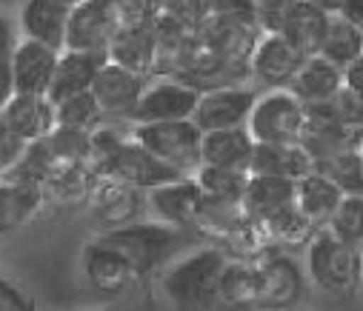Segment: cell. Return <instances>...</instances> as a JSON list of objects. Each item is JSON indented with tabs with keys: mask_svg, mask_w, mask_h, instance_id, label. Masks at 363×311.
Listing matches in <instances>:
<instances>
[{
	"mask_svg": "<svg viewBox=\"0 0 363 311\" xmlns=\"http://www.w3.org/2000/svg\"><path fill=\"white\" fill-rule=\"evenodd\" d=\"M226 260L229 257L218 246H206L180 257L160 277L163 297L172 302L174 311H215L218 280Z\"/></svg>",
	"mask_w": 363,
	"mask_h": 311,
	"instance_id": "6da1fadb",
	"label": "cell"
},
{
	"mask_svg": "<svg viewBox=\"0 0 363 311\" xmlns=\"http://www.w3.org/2000/svg\"><path fill=\"white\" fill-rule=\"evenodd\" d=\"M306 274L323 294L352 297L363 283V254L329 229H318L306 243Z\"/></svg>",
	"mask_w": 363,
	"mask_h": 311,
	"instance_id": "7a4b0ae2",
	"label": "cell"
},
{
	"mask_svg": "<svg viewBox=\"0 0 363 311\" xmlns=\"http://www.w3.org/2000/svg\"><path fill=\"white\" fill-rule=\"evenodd\" d=\"M95 240H101L106 249L121 254L140 283L146 274H152L163 263V257L177 240V232L160 220H138L121 229L101 232Z\"/></svg>",
	"mask_w": 363,
	"mask_h": 311,
	"instance_id": "3957f363",
	"label": "cell"
},
{
	"mask_svg": "<svg viewBox=\"0 0 363 311\" xmlns=\"http://www.w3.org/2000/svg\"><path fill=\"white\" fill-rule=\"evenodd\" d=\"M129 137L184 177H192L201 169V137L203 135L192 120L135 123Z\"/></svg>",
	"mask_w": 363,
	"mask_h": 311,
	"instance_id": "277c9868",
	"label": "cell"
},
{
	"mask_svg": "<svg viewBox=\"0 0 363 311\" xmlns=\"http://www.w3.org/2000/svg\"><path fill=\"white\" fill-rule=\"evenodd\" d=\"M306 126V106L289 89H269L255 97L246 132L255 143H301Z\"/></svg>",
	"mask_w": 363,
	"mask_h": 311,
	"instance_id": "5b68a950",
	"label": "cell"
},
{
	"mask_svg": "<svg viewBox=\"0 0 363 311\" xmlns=\"http://www.w3.org/2000/svg\"><path fill=\"white\" fill-rule=\"evenodd\" d=\"M201 89L189 80L177 77H155L146 80L138 106L132 112V123H172V120H192L195 103Z\"/></svg>",
	"mask_w": 363,
	"mask_h": 311,
	"instance_id": "8992f818",
	"label": "cell"
},
{
	"mask_svg": "<svg viewBox=\"0 0 363 311\" xmlns=\"http://www.w3.org/2000/svg\"><path fill=\"white\" fill-rule=\"evenodd\" d=\"M257 266V311H292L303 297V271L286 254L272 249L255 260Z\"/></svg>",
	"mask_w": 363,
	"mask_h": 311,
	"instance_id": "52a82bcc",
	"label": "cell"
},
{
	"mask_svg": "<svg viewBox=\"0 0 363 311\" xmlns=\"http://www.w3.org/2000/svg\"><path fill=\"white\" fill-rule=\"evenodd\" d=\"M257 91L252 86L229 83V86H212L198 94L192 123L206 132H220V129H240L249 120V112L255 106Z\"/></svg>",
	"mask_w": 363,
	"mask_h": 311,
	"instance_id": "ba28073f",
	"label": "cell"
},
{
	"mask_svg": "<svg viewBox=\"0 0 363 311\" xmlns=\"http://www.w3.org/2000/svg\"><path fill=\"white\" fill-rule=\"evenodd\" d=\"M115 35H118V21L112 0H83V4L69 9L63 49L106 55Z\"/></svg>",
	"mask_w": 363,
	"mask_h": 311,
	"instance_id": "9c48e42d",
	"label": "cell"
},
{
	"mask_svg": "<svg viewBox=\"0 0 363 311\" xmlns=\"http://www.w3.org/2000/svg\"><path fill=\"white\" fill-rule=\"evenodd\" d=\"M98 177H112L123 186H132L138 191H152L157 186H166L172 180H180L184 174L169 169L166 163H160L155 154H149L140 143H135L132 137L123 140V146L106 160V166L98 171Z\"/></svg>",
	"mask_w": 363,
	"mask_h": 311,
	"instance_id": "30bf717a",
	"label": "cell"
},
{
	"mask_svg": "<svg viewBox=\"0 0 363 311\" xmlns=\"http://www.w3.org/2000/svg\"><path fill=\"white\" fill-rule=\"evenodd\" d=\"M303 55L278 32H260L252 55H249V74L263 83L266 89H289L298 69L303 66Z\"/></svg>",
	"mask_w": 363,
	"mask_h": 311,
	"instance_id": "8fae6325",
	"label": "cell"
},
{
	"mask_svg": "<svg viewBox=\"0 0 363 311\" xmlns=\"http://www.w3.org/2000/svg\"><path fill=\"white\" fill-rule=\"evenodd\" d=\"M86 200H89L92 215L98 217V223L104 226V232L138 223L140 215H143V205H146L143 191H138L132 186H123L112 177H95Z\"/></svg>",
	"mask_w": 363,
	"mask_h": 311,
	"instance_id": "7c38bea8",
	"label": "cell"
},
{
	"mask_svg": "<svg viewBox=\"0 0 363 311\" xmlns=\"http://www.w3.org/2000/svg\"><path fill=\"white\" fill-rule=\"evenodd\" d=\"M146 80L149 77L135 74V72L106 60L89 91H92V97L98 100L104 118H126L129 120L135 106H138V97H140Z\"/></svg>",
	"mask_w": 363,
	"mask_h": 311,
	"instance_id": "4fadbf2b",
	"label": "cell"
},
{
	"mask_svg": "<svg viewBox=\"0 0 363 311\" xmlns=\"http://www.w3.org/2000/svg\"><path fill=\"white\" fill-rule=\"evenodd\" d=\"M146 203L152 205L157 220L172 226L174 232H180V229L195 232V220H198V212H201L203 194H201V188L192 177H180V180H172L166 186H157V188L146 191Z\"/></svg>",
	"mask_w": 363,
	"mask_h": 311,
	"instance_id": "5bb4252c",
	"label": "cell"
},
{
	"mask_svg": "<svg viewBox=\"0 0 363 311\" xmlns=\"http://www.w3.org/2000/svg\"><path fill=\"white\" fill-rule=\"evenodd\" d=\"M57 55L55 49L23 38L21 43H15L12 55H9V72H12V83H15V94H38L46 97L55 66H57Z\"/></svg>",
	"mask_w": 363,
	"mask_h": 311,
	"instance_id": "9a60e30c",
	"label": "cell"
},
{
	"mask_svg": "<svg viewBox=\"0 0 363 311\" xmlns=\"http://www.w3.org/2000/svg\"><path fill=\"white\" fill-rule=\"evenodd\" d=\"M80 266H83L86 283L92 285L95 291L109 294V297L126 294V291L138 283V277H135V271L126 266V260H123L121 254H115L112 249H106L101 240L86 243V249H83V254H80Z\"/></svg>",
	"mask_w": 363,
	"mask_h": 311,
	"instance_id": "2e32d148",
	"label": "cell"
},
{
	"mask_svg": "<svg viewBox=\"0 0 363 311\" xmlns=\"http://www.w3.org/2000/svg\"><path fill=\"white\" fill-rule=\"evenodd\" d=\"M104 63H106V55L63 49V52L57 55V66H55V74H52L46 100L55 106V103H60V100H66V97H74V94L89 91Z\"/></svg>",
	"mask_w": 363,
	"mask_h": 311,
	"instance_id": "e0dca14e",
	"label": "cell"
},
{
	"mask_svg": "<svg viewBox=\"0 0 363 311\" xmlns=\"http://www.w3.org/2000/svg\"><path fill=\"white\" fill-rule=\"evenodd\" d=\"M312 171H315V157L306 152L303 143H255L252 149L249 174L286 177L298 183Z\"/></svg>",
	"mask_w": 363,
	"mask_h": 311,
	"instance_id": "ac0fdd59",
	"label": "cell"
},
{
	"mask_svg": "<svg viewBox=\"0 0 363 311\" xmlns=\"http://www.w3.org/2000/svg\"><path fill=\"white\" fill-rule=\"evenodd\" d=\"M0 120L29 146L55 129V106L38 94H12V100L0 109Z\"/></svg>",
	"mask_w": 363,
	"mask_h": 311,
	"instance_id": "d6986e66",
	"label": "cell"
},
{
	"mask_svg": "<svg viewBox=\"0 0 363 311\" xmlns=\"http://www.w3.org/2000/svg\"><path fill=\"white\" fill-rule=\"evenodd\" d=\"M66 21H69V6L63 0H26L21 9L23 35L55 52H63Z\"/></svg>",
	"mask_w": 363,
	"mask_h": 311,
	"instance_id": "ffe728a7",
	"label": "cell"
},
{
	"mask_svg": "<svg viewBox=\"0 0 363 311\" xmlns=\"http://www.w3.org/2000/svg\"><path fill=\"white\" fill-rule=\"evenodd\" d=\"M106 60L115 66H123L135 74L149 77L157 60V32L155 26H135V29H118L106 49Z\"/></svg>",
	"mask_w": 363,
	"mask_h": 311,
	"instance_id": "44dd1931",
	"label": "cell"
},
{
	"mask_svg": "<svg viewBox=\"0 0 363 311\" xmlns=\"http://www.w3.org/2000/svg\"><path fill=\"white\" fill-rule=\"evenodd\" d=\"M252 149H255V140L246 132V126L206 132L201 137V166L232 169V171H246L249 174Z\"/></svg>",
	"mask_w": 363,
	"mask_h": 311,
	"instance_id": "7402d4cb",
	"label": "cell"
},
{
	"mask_svg": "<svg viewBox=\"0 0 363 311\" xmlns=\"http://www.w3.org/2000/svg\"><path fill=\"white\" fill-rule=\"evenodd\" d=\"M218 308L257 311V266L255 260H226L218 280Z\"/></svg>",
	"mask_w": 363,
	"mask_h": 311,
	"instance_id": "603a6c76",
	"label": "cell"
},
{
	"mask_svg": "<svg viewBox=\"0 0 363 311\" xmlns=\"http://www.w3.org/2000/svg\"><path fill=\"white\" fill-rule=\"evenodd\" d=\"M340 200H343L340 188L320 171H312L295 183V205L315 229H326Z\"/></svg>",
	"mask_w": 363,
	"mask_h": 311,
	"instance_id": "cb8c5ba5",
	"label": "cell"
},
{
	"mask_svg": "<svg viewBox=\"0 0 363 311\" xmlns=\"http://www.w3.org/2000/svg\"><path fill=\"white\" fill-rule=\"evenodd\" d=\"M343 86V72L323 60L320 55L306 57L303 66L298 69L295 80L289 83V91L303 103V106H318L335 97V91Z\"/></svg>",
	"mask_w": 363,
	"mask_h": 311,
	"instance_id": "d4e9b609",
	"label": "cell"
},
{
	"mask_svg": "<svg viewBox=\"0 0 363 311\" xmlns=\"http://www.w3.org/2000/svg\"><path fill=\"white\" fill-rule=\"evenodd\" d=\"M326 21H329V15H323L312 4H306V0H295V6L284 18V26H281L278 35H284L303 57H315L320 52L323 35H326Z\"/></svg>",
	"mask_w": 363,
	"mask_h": 311,
	"instance_id": "484cf974",
	"label": "cell"
},
{
	"mask_svg": "<svg viewBox=\"0 0 363 311\" xmlns=\"http://www.w3.org/2000/svg\"><path fill=\"white\" fill-rule=\"evenodd\" d=\"M295 200V183L286 177H266V174H249L246 191H243V212L252 220H263L266 215L284 209Z\"/></svg>",
	"mask_w": 363,
	"mask_h": 311,
	"instance_id": "4316f807",
	"label": "cell"
},
{
	"mask_svg": "<svg viewBox=\"0 0 363 311\" xmlns=\"http://www.w3.org/2000/svg\"><path fill=\"white\" fill-rule=\"evenodd\" d=\"M257 226L263 229V234H266L269 246H272V249H278V251L306 246V243L312 240V234L318 232V229H315V226L301 215V209L295 205V200H292V203H286L284 209L266 215L263 220H257Z\"/></svg>",
	"mask_w": 363,
	"mask_h": 311,
	"instance_id": "83f0119b",
	"label": "cell"
},
{
	"mask_svg": "<svg viewBox=\"0 0 363 311\" xmlns=\"http://www.w3.org/2000/svg\"><path fill=\"white\" fill-rule=\"evenodd\" d=\"M43 191L0 180V234H12L29 226L43 209Z\"/></svg>",
	"mask_w": 363,
	"mask_h": 311,
	"instance_id": "f1b7e54d",
	"label": "cell"
},
{
	"mask_svg": "<svg viewBox=\"0 0 363 311\" xmlns=\"http://www.w3.org/2000/svg\"><path fill=\"white\" fill-rule=\"evenodd\" d=\"M318 55L332 66H337L340 72L349 69L357 57H363V29L343 15H329L326 35Z\"/></svg>",
	"mask_w": 363,
	"mask_h": 311,
	"instance_id": "f546056e",
	"label": "cell"
},
{
	"mask_svg": "<svg viewBox=\"0 0 363 311\" xmlns=\"http://www.w3.org/2000/svg\"><path fill=\"white\" fill-rule=\"evenodd\" d=\"M315 171H320L323 177H329V180L340 188L343 197L363 194V160H360V146L318 160V163H315Z\"/></svg>",
	"mask_w": 363,
	"mask_h": 311,
	"instance_id": "4dcf8cb0",
	"label": "cell"
},
{
	"mask_svg": "<svg viewBox=\"0 0 363 311\" xmlns=\"http://www.w3.org/2000/svg\"><path fill=\"white\" fill-rule=\"evenodd\" d=\"M192 180L198 183L201 194L218 203H240L246 191V171H232V169H215V166H201Z\"/></svg>",
	"mask_w": 363,
	"mask_h": 311,
	"instance_id": "1f68e13d",
	"label": "cell"
},
{
	"mask_svg": "<svg viewBox=\"0 0 363 311\" xmlns=\"http://www.w3.org/2000/svg\"><path fill=\"white\" fill-rule=\"evenodd\" d=\"M104 120L106 118L98 106V100L92 97V91H83V94H74V97L55 103V126H60V129L95 132L98 126H104Z\"/></svg>",
	"mask_w": 363,
	"mask_h": 311,
	"instance_id": "d6a6232c",
	"label": "cell"
},
{
	"mask_svg": "<svg viewBox=\"0 0 363 311\" xmlns=\"http://www.w3.org/2000/svg\"><path fill=\"white\" fill-rule=\"evenodd\" d=\"M326 229L349 243L352 249H357L363 254V194H352V197H343L337 203V209L332 215V220L326 223Z\"/></svg>",
	"mask_w": 363,
	"mask_h": 311,
	"instance_id": "836d02e7",
	"label": "cell"
},
{
	"mask_svg": "<svg viewBox=\"0 0 363 311\" xmlns=\"http://www.w3.org/2000/svg\"><path fill=\"white\" fill-rule=\"evenodd\" d=\"M295 6V0H255L252 4V15L260 32H281L284 18L289 15V9Z\"/></svg>",
	"mask_w": 363,
	"mask_h": 311,
	"instance_id": "e575fe53",
	"label": "cell"
},
{
	"mask_svg": "<svg viewBox=\"0 0 363 311\" xmlns=\"http://www.w3.org/2000/svg\"><path fill=\"white\" fill-rule=\"evenodd\" d=\"M23 152H26V143L4 120H0V166H4V171L9 166H15L23 157Z\"/></svg>",
	"mask_w": 363,
	"mask_h": 311,
	"instance_id": "d590c367",
	"label": "cell"
},
{
	"mask_svg": "<svg viewBox=\"0 0 363 311\" xmlns=\"http://www.w3.org/2000/svg\"><path fill=\"white\" fill-rule=\"evenodd\" d=\"M0 311H35V302L18 285L0 277Z\"/></svg>",
	"mask_w": 363,
	"mask_h": 311,
	"instance_id": "8d00e7d4",
	"label": "cell"
},
{
	"mask_svg": "<svg viewBox=\"0 0 363 311\" xmlns=\"http://www.w3.org/2000/svg\"><path fill=\"white\" fill-rule=\"evenodd\" d=\"M343 86L363 103V57H357L349 69H343Z\"/></svg>",
	"mask_w": 363,
	"mask_h": 311,
	"instance_id": "74e56055",
	"label": "cell"
},
{
	"mask_svg": "<svg viewBox=\"0 0 363 311\" xmlns=\"http://www.w3.org/2000/svg\"><path fill=\"white\" fill-rule=\"evenodd\" d=\"M15 32H12V23L0 15V60H9L12 49H15Z\"/></svg>",
	"mask_w": 363,
	"mask_h": 311,
	"instance_id": "f35d334b",
	"label": "cell"
},
{
	"mask_svg": "<svg viewBox=\"0 0 363 311\" xmlns=\"http://www.w3.org/2000/svg\"><path fill=\"white\" fill-rule=\"evenodd\" d=\"M15 94V83H12V72H9V60H0V109L6 106Z\"/></svg>",
	"mask_w": 363,
	"mask_h": 311,
	"instance_id": "ab89813d",
	"label": "cell"
},
{
	"mask_svg": "<svg viewBox=\"0 0 363 311\" xmlns=\"http://www.w3.org/2000/svg\"><path fill=\"white\" fill-rule=\"evenodd\" d=\"M343 18H349L352 23H357L363 29V0H343V9H340Z\"/></svg>",
	"mask_w": 363,
	"mask_h": 311,
	"instance_id": "60d3db41",
	"label": "cell"
},
{
	"mask_svg": "<svg viewBox=\"0 0 363 311\" xmlns=\"http://www.w3.org/2000/svg\"><path fill=\"white\" fill-rule=\"evenodd\" d=\"M306 4H312L323 15H340V9H343V0H306Z\"/></svg>",
	"mask_w": 363,
	"mask_h": 311,
	"instance_id": "b9f144b4",
	"label": "cell"
},
{
	"mask_svg": "<svg viewBox=\"0 0 363 311\" xmlns=\"http://www.w3.org/2000/svg\"><path fill=\"white\" fill-rule=\"evenodd\" d=\"M63 4H66V6L72 9V6H77V4H83V0H63Z\"/></svg>",
	"mask_w": 363,
	"mask_h": 311,
	"instance_id": "7bdbcfd3",
	"label": "cell"
},
{
	"mask_svg": "<svg viewBox=\"0 0 363 311\" xmlns=\"http://www.w3.org/2000/svg\"><path fill=\"white\" fill-rule=\"evenodd\" d=\"M243 4H249V6H252V4H255V0H243Z\"/></svg>",
	"mask_w": 363,
	"mask_h": 311,
	"instance_id": "ee69618b",
	"label": "cell"
},
{
	"mask_svg": "<svg viewBox=\"0 0 363 311\" xmlns=\"http://www.w3.org/2000/svg\"><path fill=\"white\" fill-rule=\"evenodd\" d=\"M360 160H363V143H360Z\"/></svg>",
	"mask_w": 363,
	"mask_h": 311,
	"instance_id": "f6af8a7d",
	"label": "cell"
},
{
	"mask_svg": "<svg viewBox=\"0 0 363 311\" xmlns=\"http://www.w3.org/2000/svg\"><path fill=\"white\" fill-rule=\"evenodd\" d=\"M0 174H4V166H0Z\"/></svg>",
	"mask_w": 363,
	"mask_h": 311,
	"instance_id": "bcb514c9",
	"label": "cell"
}]
</instances>
